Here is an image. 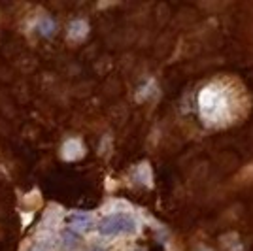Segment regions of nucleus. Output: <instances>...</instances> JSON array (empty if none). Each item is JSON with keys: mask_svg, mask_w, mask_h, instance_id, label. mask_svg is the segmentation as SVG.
<instances>
[{"mask_svg": "<svg viewBox=\"0 0 253 251\" xmlns=\"http://www.w3.org/2000/svg\"><path fill=\"white\" fill-rule=\"evenodd\" d=\"M234 106H236V100H234L232 89L221 82H213V84L206 85L199 94L201 117L211 125L229 123L234 117L232 114Z\"/></svg>", "mask_w": 253, "mask_h": 251, "instance_id": "f257e3e1", "label": "nucleus"}, {"mask_svg": "<svg viewBox=\"0 0 253 251\" xmlns=\"http://www.w3.org/2000/svg\"><path fill=\"white\" fill-rule=\"evenodd\" d=\"M136 229L138 223L130 213H110V215L102 217L96 225V230L102 236H108V238L128 236V234H134Z\"/></svg>", "mask_w": 253, "mask_h": 251, "instance_id": "f03ea898", "label": "nucleus"}, {"mask_svg": "<svg viewBox=\"0 0 253 251\" xmlns=\"http://www.w3.org/2000/svg\"><path fill=\"white\" fill-rule=\"evenodd\" d=\"M66 221H68V223L72 225V229H76V230H87L91 227V223H93L91 215H87L84 211H76L72 215H68Z\"/></svg>", "mask_w": 253, "mask_h": 251, "instance_id": "7ed1b4c3", "label": "nucleus"}, {"mask_svg": "<svg viewBox=\"0 0 253 251\" xmlns=\"http://www.w3.org/2000/svg\"><path fill=\"white\" fill-rule=\"evenodd\" d=\"M38 31L42 32L43 36H51L53 31H55V23H53L49 17H43L42 21L38 23Z\"/></svg>", "mask_w": 253, "mask_h": 251, "instance_id": "20e7f679", "label": "nucleus"}, {"mask_svg": "<svg viewBox=\"0 0 253 251\" xmlns=\"http://www.w3.org/2000/svg\"><path fill=\"white\" fill-rule=\"evenodd\" d=\"M91 251H104V250H102V248H93Z\"/></svg>", "mask_w": 253, "mask_h": 251, "instance_id": "39448f33", "label": "nucleus"}, {"mask_svg": "<svg viewBox=\"0 0 253 251\" xmlns=\"http://www.w3.org/2000/svg\"><path fill=\"white\" fill-rule=\"evenodd\" d=\"M34 251H38V250H34Z\"/></svg>", "mask_w": 253, "mask_h": 251, "instance_id": "423d86ee", "label": "nucleus"}]
</instances>
